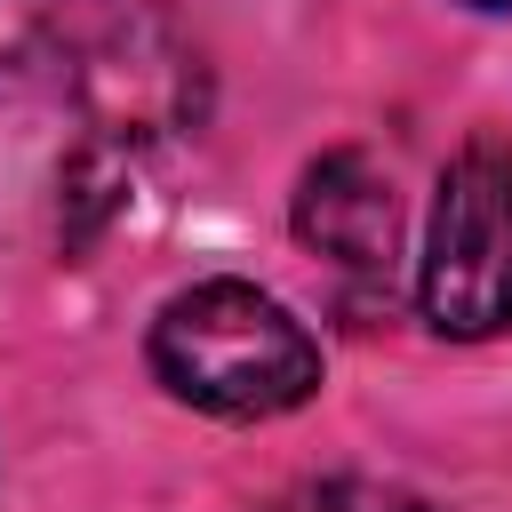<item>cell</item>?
I'll return each instance as SVG.
<instances>
[{
    "instance_id": "6da1fadb",
    "label": "cell",
    "mask_w": 512,
    "mask_h": 512,
    "mask_svg": "<svg viewBox=\"0 0 512 512\" xmlns=\"http://www.w3.org/2000/svg\"><path fill=\"white\" fill-rule=\"evenodd\" d=\"M152 376L208 416H288L320 392V344L280 296L248 280H200L160 304Z\"/></svg>"
},
{
    "instance_id": "7a4b0ae2",
    "label": "cell",
    "mask_w": 512,
    "mask_h": 512,
    "mask_svg": "<svg viewBox=\"0 0 512 512\" xmlns=\"http://www.w3.org/2000/svg\"><path fill=\"white\" fill-rule=\"evenodd\" d=\"M416 296L440 336L472 344L512 328V144L504 136H472L440 168Z\"/></svg>"
},
{
    "instance_id": "3957f363",
    "label": "cell",
    "mask_w": 512,
    "mask_h": 512,
    "mask_svg": "<svg viewBox=\"0 0 512 512\" xmlns=\"http://www.w3.org/2000/svg\"><path fill=\"white\" fill-rule=\"evenodd\" d=\"M392 232H400V208H392V184L368 152H328L304 168V184H296V240L304 248H320L344 272H384Z\"/></svg>"
},
{
    "instance_id": "277c9868",
    "label": "cell",
    "mask_w": 512,
    "mask_h": 512,
    "mask_svg": "<svg viewBox=\"0 0 512 512\" xmlns=\"http://www.w3.org/2000/svg\"><path fill=\"white\" fill-rule=\"evenodd\" d=\"M56 8H64V0H0V72H24V64L48 56Z\"/></svg>"
},
{
    "instance_id": "5b68a950",
    "label": "cell",
    "mask_w": 512,
    "mask_h": 512,
    "mask_svg": "<svg viewBox=\"0 0 512 512\" xmlns=\"http://www.w3.org/2000/svg\"><path fill=\"white\" fill-rule=\"evenodd\" d=\"M312 512H432V504L408 488H384V480H336V488H320Z\"/></svg>"
},
{
    "instance_id": "8992f818",
    "label": "cell",
    "mask_w": 512,
    "mask_h": 512,
    "mask_svg": "<svg viewBox=\"0 0 512 512\" xmlns=\"http://www.w3.org/2000/svg\"><path fill=\"white\" fill-rule=\"evenodd\" d=\"M472 8H512V0H472Z\"/></svg>"
}]
</instances>
